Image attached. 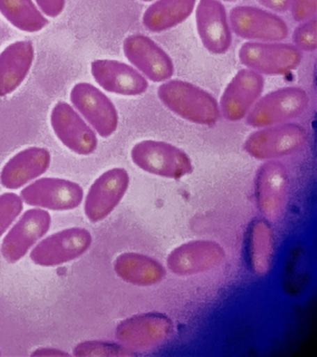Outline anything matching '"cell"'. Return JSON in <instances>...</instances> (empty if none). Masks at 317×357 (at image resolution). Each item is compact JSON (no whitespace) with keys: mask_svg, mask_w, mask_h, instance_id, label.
I'll use <instances>...</instances> for the list:
<instances>
[{"mask_svg":"<svg viewBox=\"0 0 317 357\" xmlns=\"http://www.w3.org/2000/svg\"><path fill=\"white\" fill-rule=\"evenodd\" d=\"M161 102L175 114L202 126L216 124L221 116L219 102L206 89L180 79H169L157 89Z\"/></svg>","mask_w":317,"mask_h":357,"instance_id":"obj_1","label":"cell"},{"mask_svg":"<svg viewBox=\"0 0 317 357\" xmlns=\"http://www.w3.org/2000/svg\"><path fill=\"white\" fill-rule=\"evenodd\" d=\"M133 163L150 174L179 180L193 172L190 156L169 142L144 139L137 142L130 152Z\"/></svg>","mask_w":317,"mask_h":357,"instance_id":"obj_2","label":"cell"},{"mask_svg":"<svg viewBox=\"0 0 317 357\" xmlns=\"http://www.w3.org/2000/svg\"><path fill=\"white\" fill-rule=\"evenodd\" d=\"M307 138V131L302 125L282 123L260 128L249 134L245 141L244 149L258 160H277L299 152L304 146Z\"/></svg>","mask_w":317,"mask_h":357,"instance_id":"obj_3","label":"cell"},{"mask_svg":"<svg viewBox=\"0 0 317 357\" xmlns=\"http://www.w3.org/2000/svg\"><path fill=\"white\" fill-rule=\"evenodd\" d=\"M309 102L307 92L299 86L275 89L256 102L247 114V124L260 128L289 122L304 113Z\"/></svg>","mask_w":317,"mask_h":357,"instance_id":"obj_4","label":"cell"},{"mask_svg":"<svg viewBox=\"0 0 317 357\" xmlns=\"http://www.w3.org/2000/svg\"><path fill=\"white\" fill-rule=\"evenodd\" d=\"M238 57L247 68L263 75L288 74L302 60V52L294 45L281 42H246L239 49Z\"/></svg>","mask_w":317,"mask_h":357,"instance_id":"obj_5","label":"cell"},{"mask_svg":"<svg viewBox=\"0 0 317 357\" xmlns=\"http://www.w3.org/2000/svg\"><path fill=\"white\" fill-rule=\"evenodd\" d=\"M229 22L236 36L249 41L280 42L289 35L288 25L280 16L254 6H235Z\"/></svg>","mask_w":317,"mask_h":357,"instance_id":"obj_6","label":"cell"},{"mask_svg":"<svg viewBox=\"0 0 317 357\" xmlns=\"http://www.w3.org/2000/svg\"><path fill=\"white\" fill-rule=\"evenodd\" d=\"M71 102L86 121L102 138H108L118 127V110L112 100L95 86L80 82L74 86Z\"/></svg>","mask_w":317,"mask_h":357,"instance_id":"obj_7","label":"cell"},{"mask_svg":"<svg viewBox=\"0 0 317 357\" xmlns=\"http://www.w3.org/2000/svg\"><path fill=\"white\" fill-rule=\"evenodd\" d=\"M172 328L171 320L165 314L146 312L133 315L119 323L116 337L132 350H151L169 339Z\"/></svg>","mask_w":317,"mask_h":357,"instance_id":"obj_8","label":"cell"},{"mask_svg":"<svg viewBox=\"0 0 317 357\" xmlns=\"http://www.w3.org/2000/svg\"><path fill=\"white\" fill-rule=\"evenodd\" d=\"M123 52L133 67L147 79L160 83L173 77L175 67L171 56L149 36L141 33L127 36Z\"/></svg>","mask_w":317,"mask_h":357,"instance_id":"obj_9","label":"cell"},{"mask_svg":"<svg viewBox=\"0 0 317 357\" xmlns=\"http://www.w3.org/2000/svg\"><path fill=\"white\" fill-rule=\"evenodd\" d=\"M93 236L87 229L74 227L58 231L42 240L30 253L40 266H57L74 261L90 248Z\"/></svg>","mask_w":317,"mask_h":357,"instance_id":"obj_10","label":"cell"},{"mask_svg":"<svg viewBox=\"0 0 317 357\" xmlns=\"http://www.w3.org/2000/svg\"><path fill=\"white\" fill-rule=\"evenodd\" d=\"M288 170L281 162L268 160L261 165L255 178L258 208L268 219L282 216L288 200Z\"/></svg>","mask_w":317,"mask_h":357,"instance_id":"obj_11","label":"cell"},{"mask_svg":"<svg viewBox=\"0 0 317 357\" xmlns=\"http://www.w3.org/2000/svg\"><path fill=\"white\" fill-rule=\"evenodd\" d=\"M130 185V175L123 167H114L102 173L86 197L85 214L96 223L107 219L121 203Z\"/></svg>","mask_w":317,"mask_h":357,"instance_id":"obj_12","label":"cell"},{"mask_svg":"<svg viewBox=\"0 0 317 357\" xmlns=\"http://www.w3.org/2000/svg\"><path fill=\"white\" fill-rule=\"evenodd\" d=\"M264 86L263 75L252 69L239 70L225 88L219 106L224 119L241 121L260 99Z\"/></svg>","mask_w":317,"mask_h":357,"instance_id":"obj_13","label":"cell"},{"mask_svg":"<svg viewBox=\"0 0 317 357\" xmlns=\"http://www.w3.org/2000/svg\"><path fill=\"white\" fill-rule=\"evenodd\" d=\"M83 197L84 191L79 184L59 178H40L21 192L27 205L58 211L77 208Z\"/></svg>","mask_w":317,"mask_h":357,"instance_id":"obj_14","label":"cell"},{"mask_svg":"<svg viewBox=\"0 0 317 357\" xmlns=\"http://www.w3.org/2000/svg\"><path fill=\"white\" fill-rule=\"evenodd\" d=\"M225 251L212 240H193L175 248L167 259V266L177 275L208 272L224 261Z\"/></svg>","mask_w":317,"mask_h":357,"instance_id":"obj_15","label":"cell"},{"mask_svg":"<svg viewBox=\"0 0 317 357\" xmlns=\"http://www.w3.org/2000/svg\"><path fill=\"white\" fill-rule=\"evenodd\" d=\"M51 124L57 138L72 152L88 155L98 146L95 131L65 102H58L52 109Z\"/></svg>","mask_w":317,"mask_h":357,"instance_id":"obj_16","label":"cell"},{"mask_svg":"<svg viewBox=\"0 0 317 357\" xmlns=\"http://www.w3.org/2000/svg\"><path fill=\"white\" fill-rule=\"evenodd\" d=\"M197 33L211 54H225L232 46L233 36L226 8L219 0H200L196 8Z\"/></svg>","mask_w":317,"mask_h":357,"instance_id":"obj_17","label":"cell"},{"mask_svg":"<svg viewBox=\"0 0 317 357\" xmlns=\"http://www.w3.org/2000/svg\"><path fill=\"white\" fill-rule=\"evenodd\" d=\"M52 218L44 209H29L24 212L12 230L5 236L1 245V253L8 262H16L48 233Z\"/></svg>","mask_w":317,"mask_h":357,"instance_id":"obj_18","label":"cell"},{"mask_svg":"<svg viewBox=\"0 0 317 357\" xmlns=\"http://www.w3.org/2000/svg\"><path fill=\"white\" fill-rule=\"evenodd\" d=\"M91 74L102 89L111 93L123 96H139L146 93L149 82L137 69L116 60L93 61L91 64Z\"/></svg>","mask_w":317,"mask_h":357,"instance_id":"obj_19","label":"cell"},{"mask_svg":"<svg viewBox=\"0 0 317 357\" xmlns=\"http://www.w3.org/2000/svg\"><path fill=\"white\" fill-rule=\"evenodd\" d=\"M51 162V153L46 148H27L7 162L0 173V183L5 188H21L44 174Z\"/></svg>","mask_w":317,"mask_h":357,"instance_id":"obj_20","label":"cell"},{"mask_svg":"<svg viewBox=\"0 0 317 357\" xmlns=\"http://www.w3.org/2000/svg\"><path fill=\"white\" fill-rule=\"evenodd\" d=\"M35 58L31 41H17L0 53V97L13 93L22 85Z\"/></svg>","mask_w":317,"mask_h":357,"instance_id":"obj_21","label":"cell"},{"mask_svg":"<svg viewBox=\"0 0 317 357\" xmlns=\"http://www.w3.org/2000/svg\"><path fill=\"white\" fill-rule=\"evenodd\" d=\"M114 269L122 280L139 287L154 286L165 278V267L152 257L138 252L121 254L114 262Z\"/></svg>","mask_w":317,"mask_h":357,"instance_id":"obj_22","label":"cell"},{"mask_svg":"<svg viewBox=\"0 0 317 357\" xmlns=\"http://www.w3.org/2000/svg\"><path fill=\"white\" fill-rule=\"evenodd\" d=\"M196 0H155L143 16L144 26L161 33L183 24L196 8Z\"/></svg>","mask_w":317,"mask_h":357,"instance_id":"obj_23","label":"cell"},{"mask_svg":"<svg viewBox=\"0 0 317 357\" xmlns=\"http://www.w3.org/2000/svg\"><path fill=\"white\" fill-rule=\"evenodd\" d=\"M249 258L252 269L258 275H264L271 266L274 256V233L264 220L252 223L249 231Z\"/></svg>","mask_w":317,"mask_h":357,"instance_id":"obj_24","label":"cell"},{"mask_svg":"<svg viewBox=\"0 0 317 357\" xmlns=\"http://www.w3.org/2000/svg\"><path fill=\"white\" fill-rule=\"evenodd\" d=\"M0 13L24 32H38L49 24L33 0H0Z\"/></svg>","mask_w":317,"mask_h":357,"instance_id":"obj_25","label":"cell"},{"mask_svg":"<svg viewBox=\"0 0 317 357\" xmlns=\"http://www.w3.org/2000/svg\"><path fill=\"white\" fill-rule=\"evenodd\" d=\"M135 354L132 349L123 344L100 340L82 342L74 349V356L79 357H123Z\"/></svg>","mask_w":317,"mask_h":357,"instance_id":"obj_26","label":"cell"},{"mask_svg":"<svg viewBox=\"0 0 317 357\" xmlns=\"http://www.w3.org/2000/svg\"><path fill=\"white\" fill-rule=\"evenodd\" d=\"M24 201L13 192L0 195V237L9 229L23 211Z\"/></svg>","mask_w":317,"mask_h":357,"instance_id":"obj_27","label":"cell"},{"mask_svg":"<svg viewBox=\"0 0 317 357\" xmlns=\"http://www.w3.org/2000/svg\"><path fill=\"white\" fill-rule=\"evenodd\" d=\"M293 45L300 52H314L317 49V19L300 22L292 33Z\"/></svg>","mask_w":317,"mask_h":357,"instance_id":"obj_28","label":"cell"},{"mask_svg":"<svg viewBox=\"0 0 317 357\" xmlns=\"http://www.w3.org/2000/svg\"><path fill=\"white\" fill-rule=\"evenodd\" d=\"M289 10L292 19L297 22L316 18L317 0H291Z\"/></svg>","mask_w":317,"mask_h":357,"instance_id":"obj_29","label":"cell"},{"mask_svg":"<svg viewBox=\"0 0 317 357\" xmlns=\"http://www.w3.org/2000/svg\"><path fill=\"white\" fill-rule=\"evenodd\" d=\"M38 8L45 15L56 18L65 7V0H36Z\"/></svg>","mask_w":317,"mask_h":357,"instance_id":"obj_30","label":"cell"},{"mask_svg":"<svg viewBox=\"0 0 317 357\" xmlns=\"http://www.w3.org/2000/svg\"><path fill=\"white\" fill-rule=\"evenodd\" d=\"M264 8L275 13H285L289 8L291 0H257Z\"/></svg>","mask_w":317,"mask_h":357,"instance_id":"obj_31","label":"cell"},{"mask_svg":"<svg viewBox=\"0 0 317 357\" xmlns=\"http://www.w3.org/2000/svg\"><path fill=\"white\" fill-rule=\"evenodd\" d=\"M33 356H69L68 353L65 351L58 350L54 348H40L37 349L32 354Z\"/></svg>","mask_w":317,"mask_h":357,"instance_id":"obj_32","label":"cell"},{"mask_svg":"<svg viewBox=\"0 0 317 357\" xmlns=\"http://www.w3.org/2000/svg\"><path fill=\"white\" fill-rule=\"evenodd\" d=\"M219 1L233 2L235 1V0H219Z\"/></svg>","mask_w":317,"mask_h":357,"instance_id":"obj_33","label":"cell"},{"mask_svg":"<svg viewBox=\"0 0 317 357\" xmlns=\"http://www.w3.org/2000/svg\"><path fill=\"white\" fill-rule=\"evenodd\" d=\"M141 1H143V2H152V1H154V0H141Z\"/></svg>","mask_w":317,"mask_h":357,"instance_id":"obj_34","label":"cell"}]
</instances>
